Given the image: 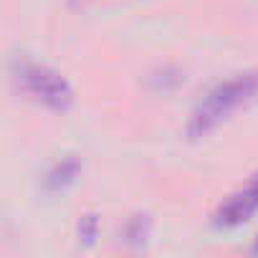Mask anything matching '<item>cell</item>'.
Here are the masks:
<instances>
[{
    "label": "cell",
    "instance_id": "obj_1",
    "mask_svg": "<svg viewBox=\"0 0 258 258\" xmlns=\"http://www.w3.org/2000/svg\"><path fill=\"white\" fill-rule=\"evenodd\" d=\"M255 101H258V71H248L230 81H223L213 91H208V96L192 109L185 132L190 140H200L223 121H228L235 111L248 109Z\"/></svg>",
    "mask_w": 258,
    "mask_h": 258
},
{
    "label": "cell",
    "instance_id": "obj_2",
    "mask_svg": "<svg viewBox=\"0 0 258 258\" xmlns=\"http://www.w3.org/2000/svg\"><path fill=\"white\" fill-rule=\"evenodd\" d=\"M13 79L23 94H28L33 101L43 104L51 111H69L74 104V91H71L69 81L58 71H53L43 63H36L28 58L16 61Z\"/></svg>",
    "mask_w": 258,
    "mask_h": 258
},
{
    "label": "cell",
    "instance_id": "obj_3",
    "mask_svg": "<svg viewBox=\"0 0 258 258\" xmlns=\"http://www.w3.org/2000/svg\"><path fill=\"white\" fill-rule=\"evenodd\" d=\"M258 213V172L248 180V185L238 192H233L228 200H223L213 213L215 228H238L248 223Z\"/></svg>",
    "mask_w": 258,
    "mask_h": 258
},
{
    "label": "cell",
    "instance_id": "obj_4",
    "mask_svg": "<svg viewBox=\"0 0 258 258\" xmlns=\"http://www.w3.org/2000/svg\"><path fill=\"white\" fill-rule=\"evenodd\" d=\"M79 172H81V160L76 155H69L48 170V175L43 177V190L48 195H58L76 182Z\"/></svg>",
    "mask_w": 258,
    "mask_h": 258
},
{
    "label": "cell",
    "instance_id": "obj_5",
    "mask_svg": "<svg viewBox=\"0 0 258 258\" xmlns=\"http://www.w3.org/2000/svg\"><path fill=\"white\" fill-rule=\"evenodd\" d=\"M150 228H152V220H150L147 215L129 218V223H126V228H124V240L132 245V248H137V245H142V243L147 240Z\"/></svg>",
    "mask_w": 258,
    "mask_h": 258
},
{
    "label": "cell",
    "instance_id": "obj_6",
    "mask_svg": "<svg viewBox=\"0 0 258 258\" xmlns=\"http://www.w3.org/2000/svg\"><path fill=\"white\" fill-rule=\"evenodd\" d=\"M96 230H99V218L96 215H84L81 218V223H79V238H84V243L89 245V243H94V238H96Z\"/></svg>",
    "mask_w": 258,
    "mask_h": 258
},
{
    "label": "cell",
    "instance_id": "obj_7",
    "mask_svg": "<svg viewBox=\"0 0 258 258\" xmlns=\"http://www.w3.org/2000/svg\"><path fill=\"white\" fill-rule=\"evenodd\" d=\"M253 253H258V238H255V243H253Z\"/></svg>",
    "mask_w": 258,
    "mask_h": 258
}]
</instances>
